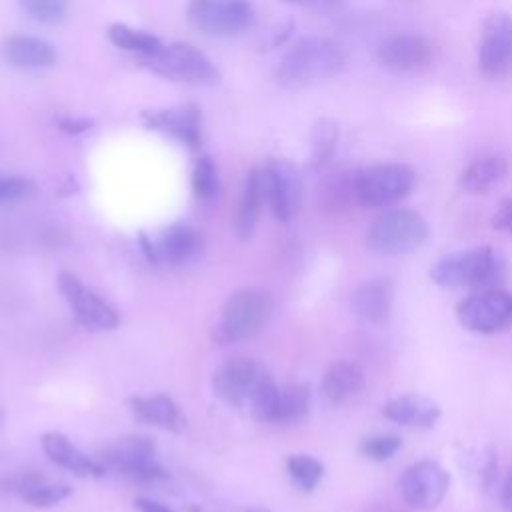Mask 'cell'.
Listing matches in <instances>:
<instances>
[{"label":"cell","instance_id":"cell-10","mask_svg":"<svg viewBox=\"0 0 512 512\" xmlns=\"http://www.w3.org/2000/svg\"><path fill=\"white\" fill-rule=\"evenodd\" d=\"M478 68L488 78H500L512 68V16L492 12L478 38Z\"/></svg>","mask_w":512,"mask_h":512},{"label":"cell","instance_id":"cell-1","mask_svg":"<svg viewBox=\"0 0 512 512\" xmlns=\"http://www.w3.org/2000/svg\"><path fill=\"white\" fill-rule=\"evenodd\" d=\"M346 66L340 42L326 36L298 38L280 58L276 80L288 88H306L338 76Z\"/></svg>","mask_w":512,"mask_h":512},{"label":"cell","instance_id":"cell-22","mask_svg":"<svg viewBox=\"0 0 512 512\" xmlns=\"http://www.w3.org/2000/svg\"><path fill=\"white\" fill-rule=\"evenodd\" d=\"M364 384L362 368L352 360L334 362L320 382V392L330 404H344L350 400Z\"/></svg>","mask_w":512,"mask_h":512},{"label":"cell","instance_id":"cell-38","mask_svg":"<svg viewBox=\"0 0 512 512\" xmlns=\"http://www.w3.org/2000/svg\"><path fill=\"white\" fill-rule=\"evenodd\" d=\"M500 500H502V506L512 512V468L508 470L504 482H502V488H500Z\"/></svg>","mask_w":512,"mask_h":512},{"label":"cell","instance_id":"cell-29","mask_svg":"<svg viewBox=\"0 0 512 512\" xmlns=\"http://www.w3.org/2000/svg\"><path fill=\"white\" fill-rule=\"evenodd\" d=\"M286 468H288L290 478L306 492L314 490L316 484L322 480V474H324L322 462L316 460L314 456H308V454L290 456L288 462H286Z\"/></svg>","mask_w":512,"mask_h":512},{"label":"cell","instance_id":"cell-33","mask_svg":"<svg viewBox=\"0 0 512 512\" xmlns=\"http://www.w3.org/2000/svg\"><path fill=\"white\" fill-rule=\"evenodd\" d=\"M400 448H402V438L398 434H372L360 442L362 456L374 462L390 460Z\"/></svg>","mask_w":512,"mask_h":512},{"label":"cell","instance_id":"cell-3","mask_svg":"<svg viewBox=\"0 0 512 512\" xmlns=\"http://www.w3.org/2000/svg\"><path fill=\"white\" fill-rule=\"evenodd\" d=\"M416 172L404 162H376L356 170L348 182L350 196L364 208L386 210L416 188Z\"/></svg>","mask_w":512,"mask_h":512},{"label":"cell","instance_id":"cell-30","mask_svg":"<svg viewBox=\"0 0 512 512\" xmlns=\"http://www.w3.org/2000/svg\"><path fill=\"white\" fill-rule=\"evenodd\" d=\"M22 12L38 24H58L66 18L68 0H18Z\"/></svg>","mask_w":512,"mask_h":512},{"label":"cell","instance_id":"cell-32","mask_svg":"<svg viewBox=\"0 0 512 512\" xmlns=\"http://www.w3.org/2000/svg\"><path fill=\"white\" fill-rule=\"evenodd\" d=\"M192 188L200 200H212L218 194V172L208 156H200L192 170Z\"/></svg>","mask_w":512,"mask_h":512},{"label":"cell","instance_id":"cell-28","mask_svg":"<svg viewBox=\"0 0 512 512\" xmlns=\"http://www.w3.org/2000/svg\"><path fill=\"white\" fill-rule=\"evenodd\" d=\"M312 152H310V166L312 168H322L330 162L336 144H338V124L330 118H320L312 126Z\"/></svg>","mask_w":512,"mask_h":512},{"label":"cell","instance_id":"cell-11","mask_svg":"<svg viewBox=\"0 0 512 512\" xmlns=\"http://www.w3.org/2000/svg\"><path fill=\"white\" fill-rule=\"evenodd\" d=\"M378 62L394 72H420L434 60V44L410 30L386 34L376 46Z\"/></svg>","mask_w":512,"mask_h":512},{"label":"cell","instance_id":"cell-26","mask_svg":"<svg viewBox=\"0 0 512 512\" xmlns=\"http://www.w3.org/2000/svg\"><path fill=\"white\" fill-rule=\"evenodd\" d=\"M310 410V392L302 384H290L278 390L276 406L272 410L270 422L290 424L304 418Z\"/></svg>","mask_w":512,"mask_h":512},{"label":"cell","instance_id":"cell-37","mask_svg":"<svg viewBox=\"0 0 512 512\" xmlns=\"http://www.w3.org/2000/svg\"><path fill=\"white\" fill-rule=\"evenodd\" d=\"M284 2L300 8H308V10H332L340 6L344 0H284Z\"/></svg>","mask_w":512,"mask_h":512},{"label":"cell","instance_id":"cell-20","mask_svg":"<svg viewBox=\"0 0 512 512\" xmlns=\"http://www.w3.org/2000/svg\"><path fill=\"white\" fill-rule=\"evenodd\" d=\"M42 448L52 462L74 472L76 476H102L104 474V468L96 460L86 456L78 446H74L60 432H46L42 436Z\"/></svg>","mask_w":512,"mask_h":512},{"label":"cell","instance_id":"cell-39","mask_svg":"<svg viewBox=\"0 0 512 512\" xmlns=\"http://www.w3.org/2000/svg\"><path fill=\"white\" fill-rule=\"evenodd\" d=\"M136 506H138L140 512H172V510L166 508L164 504L154 502V500H148V498H138V500H136Z\"/></svg>","mask_w":512,"mask_h":512},{"label":"cell","instance_id":"cell-13","mask_svg":"<svg viewBox=\"0 0 512 512\" xmlns=\"http://www.w3.org/2000/svg\"><path fill=\"white\" fill-rule=\"evenodd\" d=\"M58 290L82 326L92 330H112L118 326L120 318L116 310L98 294L88 290L74 274L60 272Z\"/></svg>","mask_w":512,"mask_h":512},{"label":"cell","instance_id":"cell-27","mask_svg":"<svg viewBox=\"0 0 512 512\" xmlns=\"http://www.w3.org/2000/svg\"><path fill=\"white\" fill-rule=\"evenodd\" d=\"M198 242L200 240L194 228L186 224H174L164 232L158 250L168 262L180 264L198 250Z\"/></svg>","mask_w":512,"mask_h":512},{"label":"cell","instance_id":"cell-40","mask_svg":"<svg viewBox=\"0 0 512 512\" xmlns=\"http://www.w3.org/2000/svg\"><path fill=\"white\" fill-rule=\"evenodd\" d=\"M248 512H270V510H264V508H252V510H248Z\"/></svg>","mask_w":512,"mask_h":512},{"label":"cell","instance_id":"cell-9","mask_svg":"<svg viewBox=\"0 0 512 512\" xmlns=\"http://www.w3.org/2000/svg\"><path fill=\"white\" fill-rule=\"evenodd\" d=\"M450 474L436 460H418L398 478L404 502L416 510H434L448 494Z\"/></svg>","mask_w":512,"mask_h":512},{"label":"cell","instance_id":"cell-34","mask_svg":"<svg viewBox=\"0 0 512 512\" xmlns=\"http://www.w3.org/2000/svg\"><path fill=\"white\" fill-rule=\"evenodd\" d=\"M34 190V184L18 174H0V204L18 202L26 196H30Z\"/></svg>","mask_w":512,"mask_h":512},{"label":"cell","instance_id":"cell-21","mask_svg":"<svg viewBox=\"0 0 512 512\" xmlns=\"http://www.w3.org/2000/svg\"><path fill=\"white\" fill-rule=\"evenodd\" d=\"M356 316L370 324H384L390 318L392 286L386 280H370L360 284L350 298Z\"/></svg>","mask_w":512,"mask_h":512},{"label":"cell","instance_id":"cell-24","mask_svg":"<svg viewBox=\"0 0 512 512\" xmlns=\"http://www.w3.org/2000/svg\"><path fill=\"white\" fill-rule=\"evenodd\" d=\"M264 200H266V192H264L262 172L250 170V174L246 176V184L242 190V198L238 204V216H236V230L242 238H248L252 234Z\"/></svg>","mask_w":512,"mask_h":512},{"label":"cell","instance_id":"cell-6","mask_svg":"<svg viewBox=\"0 0 512 512\" xmlns=\"http://www.w3.org/2000/svg\"><path fill=\"white\" fill-rule=\"evenodd\" d=\"M458 322L476 334H498L512 326V292L500 286L472 290L456 306Z\"/></svg>","mask_w":512,"mask_h":512},{"label":"cell","instance_id":"cell-14","mask_svg":"<svg viewBox=\"0 0 512 512\" xmlns=\"http://www.w3.org/2000/svg\"><path fill=\"white\" fill-rule=\"evenodd\" d=\"M262 180L272 214L282 222L292 220L302 198V180L298 170L286 160H272L262 170Z\"/></svg>","mask_w":512,"mask_h":512},{"label":"cell","instance_id":"cell-2","mask_svg":"<svg viewBox=\"0 0 512 512\" xmlns=\"http://www.w3.org/2000/svg\"><path fill=\"white\" fill-rule=\"evenodd\" d=\"M504 274L506 262L502 254H498L490 246L450 252L430 268L432 282L448 290H480L488 286H498Z\"/></svg>","mask_w":512,"mask_h":512},{"label":"cell","instance_id":"cell-19","mask_svg":"<svg viewBox=\"0 0 512 512\" xmlns=\"http://www.w3.org/2000/svg\"><path fill=\"white\" fill-rule=\"evenodd\" d=\"M4 58L26 70L48 68L56 62V48L38 36H10L2 46Z\"/></svg>","mask_w":512,"mask_h":512},{"label":"cell","instance_id":"cell-31","mask_svg":"<svg viewBox=\"0 0 512 512\" xmlns=\"http://www.w3.org/2000/svg\"><path fill=\"white\" fill-rule=\"evenodd\" d=\"M70 496V488L66 484H48L38 480H28L22 486V498L32 506H54L60 500Z\"/></svg>","mask_w":512,"mask_h":512},{"label":"cell","instance_id":"cell-16","mask_svg":"<svg viewBox=\"0 0 512 512\" xmlns=\"http://www.w3.org/2000/svg\"><path fill=\"white\" fill-rule=\"evenodd\" d=\"M144 124L150 130H158L174 140L196 148L202 140V118L194 104H180L166 110H152L142 114Z\"/></svg>","mask_w":512,"mask_h":512},{"label":"cell","instance_id":"cell-12","mask_svg":"<svg viewBox=\"0 0 512 512\" xmlns=\"http://www.w3.org/2000/svg\"><path fill=\"white\" fill-rule=\"evenodd\" d=\"M270 378V374L254 360L236 358L214 372V392L232 406H250L254 394Z\"/></svg>","mask_w":512,"mask_h":512},{"label":"cell","instance_id":"cell-4","mask_svg":"<svg viewBox=\"0 0 512 512\" xmlns=\"http://www.w3.org/2000/svg\"><path fill=\"white\" fill-rule=\"evenodd\" d=\"M428 238V222L410 208H386L366 230V246L382 256H404Z\"/></svg>","mask_w":512,"mask_h":512},{"label":"cell","instance_id":"cell-17","mask_svg":"<svg viewBox=\"0 0 512 512\" xmlns=\"http://www.w3.org/2000/svg\"><path fill=\"white\" fill-rule=\"evenodd\" d=\"M382 416L408 428H432L440 418V406L422 394H402L382 406Z\"/></svg>","mask_w":512,"mask_h":512},{"label":"cell","instance_id":"cell-25","mask_svg":"<svg viewBox=\"0 0 512 512\" xmlns=\"http://www.w3.org/2000/svg\"><path fill=\"white\" fill-rule=\"evenodd\" d=\"M108 38L116 48L138 54L140 58L154 56L164 46L160 38H156L154 34H148L144 30H134L120 22H114L108 26Z\"/></svg>","mask_w":512,"mask_h":512},{"label":"cell","instance_id":"cell-35","mask_svg":"<svg viewBox=\"0 0 512 512\" xmlns=\"http://www.w3.org/2000/svg\"><path fill=\"white\" fill-rule=\"evenodd\" d=\"M492 224H494V228L512 234V198H506L500 202V206L494 212Z\"/></svg>","mask_w":512,"mask_h":512},{"label":"cell","instance_id":"cell-23","mask_svg":"<svg viewBox=\"0 0 512 512\" xmlns=\"http://www.w3.org/2000/svg\"><path fill=\"white\" fill-rule=\"evenodd\" d=\"M132 410L140 420L148 424H156L160 428L180 430L184 426V418L176 402L164 394L132 398Z\"/></svg>","mask_w":512,"mask_h":512},{"label":"cell","instance_id":"cell-7","mask_svg":"<svg viewBox=\"0 0 512 512\" xmlns=\"http://www.w3.org/2000/svg\"><path fill=\"white\" fill-rule=\"evenodd\" d=\"M188 22L208 36H238L252 28L256 14L248 0H190Z\"/></svg>","mask_w":512,"mask_h":512},{"label":"cell","instance_id":"cell-5","mask_svg":"<svg viewBox=\"0 0 512 512\" xmlns=\"http://www.w3.org/2000/svg\"><path fill=\"white\" fill-rule=\"evenodd\" d=\"M272 312V300L260 290L234 292L220 310L212 336L218 342H240L254 336L268 320Z\"/></svg>","mask_w":512,"mask_h":512},{"label":"cell","instance_id":"cell-8","mask_svg":"<svg viewBox=\"0 0 512 512\" xmlns=\"http://www.w3.org/2000/svg\"><path fill=\"white\" fill-rule=\"evenodd\" d=\"M142 64L158 76L188 84H208L220 76L216 66L198 48L184 42L164 44L154 56L142 58Z\"/></svg>","mask_w":512,"mask_h":512},{"label":"cell","instance_id":"cell-18","mask_svg":"<svg viewBox=\"0 0 512 512\" xmlns=\"http://www.w3.org/2000/svg\"><path fill=\"white\" fill-rule=\"evenodd\" d=\"M508 174V160L500 154H480L472 158L460 174V188L468 194H486Z\"/></svg>","mask_w":512,"mask_h":512},{"label":"cell","instance_id":"cell-15","mask_svg":"<svg viewBox=\"0 0 512 512\" xmlns=\"http://www.w3.org/2000/svg\"><path fill=\"white\" fill-rule=\"evenodd\" d=\"M104 460L134 478H160L164 476L162 468L154 460V444L148 438L132 436V438H122L116 444L108 446L104 452Z\"/></svg>","mask_w":512,"mask_h":512},{"label":"cell","instance_id":"cell-36","mask_svg":"<svg viewBox=\"0 0 512 512\" xmlns=\"http://www.w3.org/2000/svg\"><path fill=\"white\" fill-rule=\"evenodd\" d=\"M90 126H92V122L86 118H72V116L58 118V128L66 134H82V132L90 130Z\"/></svg>","mask_w":512,"mask_h":512}]
</instances>
